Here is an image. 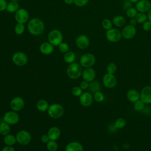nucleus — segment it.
Listing matches in <instances>:
<instances>
[{
    "instance_id": "10",
    "label": "nucleus",
    "mask_w": 151,
    "mask_h": 151,
    "mask_svg": "<svg viewBox=\"0 0 151 151\" xmlns=\"http://www.w3.org/2000/svg\"><path fill=\"white\" fill-rule=\"evenodd\" d=\"M122 37L126 40H130L134 37L136 34V29L134 26L128 24L124 26L122 31Z\"/></svg>"
},
{
    "instance_id": "7",
    "label": "nucleus",
    "mask_w": 151,
    "mask_h": 151,
    "mask_svg": "<svg viewBox=\"0 0 151 151\" xmlns=\"http://www.w3.org/2000/svg\"><path fill=\"white\" fill-rule=\"evenodd\" d=\"M80 62L81 65L85 68L91 67L96 62V58L93 54L86 53L81 56Z\"/></svg>"
},
{
    "instance_id": "32",
    "label": "nucleus",
    "mask_w": 151,
    "mask_h": 151,
    "mask_svg": "<svg viewBox=\"0 0 151 151\" xmlns=\"http://www.w3.org/2000/svg\"><path fill=\"white\" fill-rule=\"evenodd\" d=\"M101 26L104 29L107 31L112 28V27H113L112 21H111L108 18H105L101 22Z\"/></svg>"
},
{
    "instance_id": "11",
    "label": "nucleus",
    "mask_w": 151,
    "mask_h": 151,
    "mask_svg": "<svg viewBox=\"0 0 151 151\" xmlns=\"http://www.w3.org/2000/svg\"><path fill=\"white\" fill-rule=\"evenodd\" d=\"M102 81L104 86L108 88H113L117 84V79L115 76L108 73L104 75Z\"/></svg>"
},
{
    "instance_id": "50",
    "label": "nucleus",
    "mask_w": 151,
    "mask_h": 151,
    "mask_svg": "<svg viewBox=\"0 0 151 151\" xmlns=\"http://www.w3.org/2000/svg\"><path fill=\"white\" fill-rule=\"evenodd\" d=\"M64 1L66 4H68V5L74 3V0H64Z\"/></svg>"
},
{
    "instance_id": "28",
    "label": "nucleus",
    "mask_w": 151,
    "mask_h": 151,
    "mask_svg": "<svg viewBox=\"0 0 151 151\" xmlns=\"http://www.w3.org/2000/svg\"><path fill=\"white\" fill-rule=\"evenodd\" d=\"M4 142L5 144L7 146H12L14 145L17 141L16 137L12 134H8L5 136L4 138Z\"/></svg>"
},
{
    "instance_id": "51",
    "label": "nucleus",
    "mask_w": 151,
    "mask_h": 151,
    "mask_svg": "<svg viewBox=\"0 0 151 151\" xmlns=\"http://www.w3.org/2000/svg\"><path fill=\"white\" fill-rule=\"evenodd\" d=\"M131 2H132L133 4V3H134V4H136V2H137L139 1H140V0H129Z\"/></svg>"
},
{
    "instance_id": "41",
    "label": "nucleus",
    "mask_w": 151,
    "mask_h": 151,
    "mask_svg": "<svg viewBox=\"0 0 151 151\" xmlns=\"http://www.w3.org/2000/svg\"><path fill=\"white\" fill-rule=\"evenodd\" d=\"M142 28L145 31H150L151 30V22L149 20L146 21L142 24Z\"/></svg>"
},
{
    "instance_id": "53",
    "label": "nucleus",
    "mask_w": 151,
    "mask_h": 151,
    "mask_svg": "<svg viewBox=\"0 0 151 151\" xmlns=\"http://www.w3.org/2000/svg\"><path fill=\"white\" fill-rule=\"evenodd\" d=\"M150 74H151V68H150Z\"/></svg>"
},
{
    "instance_id": "54",
    "label": "nucleus",
    "mask_w": 151,
    "mask_h": 151,
    "mask_svg": "<svg viewBox=\"0 0 151 151\" xmlns=\"http://www.w3.org/2000/svg\"><path fill=\"white\" fill-rule=\"evenodd\" d=\"M123 1H127V0H123Z\"/></svg>"
},
{
    "instance_id": "38",
    "label": "nucleus",
    "mask_w": 151,
    "mask_h": 151,
    "mask_svg": "<svg viewBox=\"0 0 151 151\" xmlns=\"http://www.w3.org/2000/svg\"><path fill=\"white\" fill-rule=\"evenodd\" d=\"M71 93L76 97H80L83 93V89L80 86H75L72 88Z\"/></svg>"
},
{
    "instance_id": "12",
    "label": "nucleus",
    "mask_w": 151,
    "mask_h": 151,
    "mask_svg": "<svg viewBox=\"0 0 151 151\" xmlns=\"http://www.w3.org/2000/svg\"><path fill=\"white\" fill-rule=\"evenodd\" d=\"M140 99L146 104L151 103V86H145L140 93Z\"/></svg>"
},
{
    "instance_id": "14",
    "label": "nucleus",
    "mask_w": 151,
    "mask_h": 151,
    "mask_svg": "<svg viewBox=\"0 0 151 151\" xmlns=\"http://www.w3.org/2000/svg\"><path fill=\"white\" fill-rule=\"evenodd\" d=\"M24 101L20 97H15L13 98L10 102V107L12 110L19 111L24 107Z\"/></svg>"
},
{
    "instance_id": "20",
    "label": "nucleus",
    "mask_w": 151,
    "mask_h": 151,
    "mask_svg": "<svg viewBox=\"0 0 151 151\" xmlns=\"http://www.w3.org/2000/svg\"><path fill=\"white\" fill-rule=\"evenodd\" d=\"M126 97L129 101L134 103L140 100V93L135 89H130L127 91Z\"/></svg>"
},
{
    "instance_id": "1",
    "label": "nucleus",
    "mask_w": 151,
    "mask_h": 151,
    "mask_svg": "<svg viewBox=\"0 0 151 151\" xmlns=\"http://www.w3.org/2000/svg\"><path fill=\"white\" fill-rule=\"evenodd\" d=\"M28 30L29 33L34 35H39L44 31V24L39 18H32L28 23Z\"/></svg>"
},
{
    "instance_id": "47",
    "label": "nucleus",
    "mask_w": 151,
    "mask_h": 151,
    "mask_svg": "<svg viewBox=\"0 0 151 151\" xmlns=\"http://www.w3.org/2000/svg\"><path fill=\"white\" fill-rule=\"evenodd\" d=\"M1 151H15V149L12 146H6L3 147Z\"/></svg>"
},
{
    "instance_id": "17",
    "label": "nucleus",
    "mask_w": 151,
    "mask_h": 151,
    "mask_svg": "<svg viewBox=\"0 0 151 151\" xmlns=\"http://www.w3.org/2000/svg\"><path fill=\"white\" fill-rule=\"evenodd\" d=\"M80 104L84 107H89L93 101V97L88 92L83 93L79 98Z\"/></svg>"
},
{
    "instance_id": "44",
    "label": "nucleus",
    "mask_w": 151,
    "mask_h": 151,
    "mask_svg": "<svg viewBox=\"0 0 151 151\" xmlns=\"http://www.w3.org/2000/svg\"><path fill=\"white\" fill-rule=\"evenodd\" d=\"M7 2L6 0H0V11L6 9L7 6Z\"/></svg>"
},
{
    "instance_id": "9",
    "label": "nucleus",
    "mask_w": 151,
    "mask_h": 151,
    "mask_svg": "<svg viewBox=\"0 0 151 151\" xmlns=\"http://www.w3.org/2000/svg\"><path fill=\"white\" fill-rule=\"evenodd\" d=\"M19 117L18 114L15 111H8L4 114L3 117L4 122L10 125L17 124L19 121Z\"/></svg>"
},
{
    "instance_id": "16",
    "label": "nucleus",
    "mask_w": 151,
    "mask_h": 151,
    "mask_svg": "<svg viewBox=\"0 0 151 151\" xmlns=\"http://www.w3.org/2000/svg\"><path fill=\"white\" fill-rule=\"evenodd\" d=\"M77 47L81 50L87 48L90 45V40L87 36L81 34L78 36L76 40Z\"/></svg>"
},
{
    "instance_id": "19",
    "label": "nucleus",
    "mask_w": 151,
    "mask_h": 151,
    "mask_svg": "<svg viewBox=\"0 0 151 151\" xmlns=\"http://www.w3.org/2000/svg\"><path fill=\"white\" fill-rule=\"evenodd\" d=\"M40 50L43 54L49 55L54 51V45L49 42H43L40 46Z\"/></svg>"
},
{
    "instance_id": "45",
    "label": "nucleus",
    "mask_w": 151,
    "mask_h": 151,
    "mask_svg": "<svg viewBox=\"0 0 151 151\" xmlns=\"http://www.w3.org/2000/svg\"><path fill=\"white\" fill-rule=\"evenodd\" d=\"M88 86H89V82L86 81H85V80L82 81L80 83V87L83 90H86V89L88 88Z\"/></svg>"
},
{
    "instance_id": "6",
    "label": "nucleus",
    "mask_w": 151,
    "mask_h": 151,
    "mask_svg": "<svg viewBox=\"0 0 151 151\" xmlns=\"http://www.w3.org/2000/svg\"><path fill=\"white\" fill-rule=\"evenodd\" d=\"M13 63L18 66H24L28 62L27 55L23 52L18 51L14 54L12 58Z\"/></svg>"
},
{
    "instance_id": "5",
    "label": "nucleus",
    "mask_w": 151,
    "mask_h": 151,
    "mask_svg": "<svg viewBox=\"0 0 151 151\" xmlns=\"http://www.w3.org/2000/svg\"><path fill=\"white\" fill-rule=\"evenodd\" d=\"M106 38L110 42H117L122 38V32L119 29L112 28L106 31Z\"/></svg>"
},
{
    "instance_id": "21",
    "label": "nucleus",
    "mask_w": 151,
    "mask_h": 151,
    "mask_svg": "<svg viewBox=\"0 0 151 151\" xmlns=\"http://www.w3.org/2000/svg\"><path fill=\"white\" fill-rule=\"evenodd\" d=\"M61 132L60 129L58 127L53 126L51 127L48 131V136L50 138V140H56L60 136Z\"/></svg>"
},
{
    "instance_id": "39",
    "label": "nucleus",
    "mask_w": 151,
    "mask_h": 151,
    "mask_svg": "<svg viewBox=\"0 0 151 151\" xmlns=\"http://www.w3.org/2000/svg\"><path fill=\"white\" fill-rule=\"evenodd\" d=\"M94 97V99L95 100V101H97V102H99V103L102 102L104 99V94L101 92H100V91L94 93V97Z\"/></svg>"
},
{
    "instance_id": "22",
    "label": "nucleus",
    "mask_w": 151,
    "mask_h": 151,
    "mask_svg": "<svg viewBox=\"0 0 151 151\" xmlns=\"http://www.w3.org/2000/svg\"><path fill=\"white\" fill-rule=\"evenodd\" d=\"M65 151H83V147L80 143L71 142L67 144Z\"/></svg>"
},
{
    "instance_id": "2",
    "label": "nucleus",
    "mask_w": 151,
    "mask_h": 151,
    "mask_svg": "<svg viewBox=\"0 0 151 151\" xmlns=\"http://www.w3.org/2000/svg\"><path fill=\"white\" fill-rule=\"evenodd\" d=\"M81 65L76 63L70 64L67 68V74L71 79H77L82 75Z\"/></svg>"
},
{
    "instance_id": "35",
    "label": "nucleus",
    "mask_w": 151,
    "mask_h": 151,
    "mask_svg": "<svg viewBox=\"0 0 151 151\" xmlns=\"http://www.w3.org/2000/svg\"><path fill=\"white\" fill-rule=\"evenodd\" d=\"M138 11L136 9V8H134V7H131L129 9H127L126 11V15L130 18H134L136 17V15H137Z\"/></svg>"
},
{
    "instance_id": "49",
    "label": "nucleus",
    "mask_w": 151,
    "mask_h": 151,
    "mask_svg": "<svg viewBox=\"0 0 151 151\" xmlns=\"http://www.w3.org/2000/svg\"><path fill=\"white\" fill-rule=\"evenodd\" d=\"M147 20H149V21H150L151 22V8L147 12Z\"/></svg>"
},
{
    "instance_id": "33",
    "label": "nucleus",
    "mask_w": 151,
    "mask_h": 151,
    "mask_svg": "<svg viewBox=\"0 0 151 151\" xmlns=\"http://www.w3.org/2000/svg\"><path fill=\"white\" fill-rule=\"evenodd\" d=\"M25 31V26L22 23H17L14 27V31L17 35H21Z\"/></svg>"
},
{
    "instance_id": "37",
    "label": "nucleus",
    "mask_w": 151,
    "mask_h": 151,
    "mask_svg": "<svg viewBox=\"0 0 151 151\" xmlns=\"http://www.w3.org/2000/svg\"><path fill=\"white\" fill-rule=\"evenodd\" d=\"M145 104L140 99L134 103V109L135 110L138 111H142L145 108Z\"/></svg>"
},
{
    "instance_id": "4",
    "label": "nucleus",
    "mask_w": 151,
    "mask_h": 151,
    "mask_svg": "<svg viewBox=\"0 0 151 151\" xmlns=\"http://www.w3.org/2000/svg\"><path fill=\"white\" fill-rule=\"evenodd\" d=\"M48 40L49 42L52 45H59V44L63 42V34L60 31L53 29L48 34Z\"/></svg>"
},
{
    "instance_id": "24",
    "label": "nucleus",
    "mask_w": 151,
    "mask_h": 151,
    "mask_svg": "<svg viewBox=\"0 0 151 151\" xmlns=\"http://www.w3.org/2000/svg\"><path fill=\"white\" fill-rule=\"evenodd\" d=\"M37 107L39 111L44 112L48 110V109L49 107V104L46 100L42 99L38 101L37 103Z\"/></svg>"
},
{
    "instance_id": "36",
    "label": "nucleus",
    "mask_w": 151,
    "mask_h": 151,
    "mask_svg": "<svg viewBox=\"0 0 151 151\" xmlns=\"http://www.w3.org/2000/svg\"><path fill=\"white\" fill-rule=\"evenodd\" d=\"M117 65L114 63H110L108 64L106 67V70L108 73L114 74L117 71Z\"/></svg>"
},
{
    "instance_id": "48",
    "label": "nucleus",
    "mask_w": 151,
    "mask_h": 151,
    "mask_svg": "<svg viewBox=\"0 0 151 151\" xmlns=\"http://www.w3.org/2000/svg\"><path fill=\"white\" fill-rule=\"evenodd\" d=\"M137 21L136 20V19L134 18H130V21H129V24L131 25H133V26H134L137 24Z\"/></svg>"
},
{
    "instance_id": "31",
    "label": "nucleus",
    "mask_w": 151,
    "mask_h": 151,
    "mask_svg": "<svg viewBox=\"0 0 151 151\" xmlns=\"http://www.w3.org/2000/svg\"><path fill=\"white\" fill-rule=\"evenodd\" d=\"M126 120L123 117H119L116 120L114 124V126L116 129H122L126 126Z\"/></svg>"
},
{
    "instance_id": "42",
    "label": "nucleus",
    "mask_w": 151,
    "mask_h": 151,
    "mask_svg": "<svg viewBox=\"0 0 151 151\" xmlns=\"http://www.w3.org/2000/svg\"><path fill=\"white\" fill-rule=\"evenodd\" d=\"M89 0H74V4L79 7H82L87 4Z\"/></svg>"
},
{
    "instance_id": "29",
    "label": "nucleus",
    "mask_w": 151,
    "mask_h": 151,
    "mask_svg": "<svg viewBox=\"0 0 151 151\" xmlns=\"http://www.w3.org/2000/svg\"><path fill=\"white\" fill-rule=\"evenodd\" d=\"M19 9V4L18 2L15 1H11L8 4L6 10L10 13H13L17 12Z\"/></svg>"
},
{
    "instance_id": "8",
    "label": "nucleus",
    "mask_w": 151,
    "mask_h": 151,
    "mask_svg": "<svg viewBox=\"0 0 151 151\" xmlns=\"http://www.w3.org/2000/svg\"><path fill=\"white\" fill-rule=\"evenodd\" d=\"M16 139L19 144L21 145H27L31 142V136L28 132L22 130L18 132L16 136Z\"/></svg>"
},
{
    "instance_id": "25",
    "label": "nucleus",
    "mask_w": 151,
    "mask_h": 151,
    "mask_svg": "<svg viewBox=\"0 0 151 151\" xmlns=\"http://www.w3.org/2000/svg\"><path fill=\"white\" fill-rule=\"evenodd\" d=\"M10 126L9 124L5 122L0 123V134L2 136H6L10 132Z\"/></svg>"
},
{
    "instance_id": "3",
    "label": "nucleus",
    "mask_w": 151,
    "mask_h": 151,
    "mask_svg": "<svg viewBox=\"0 0 151 151\" xmlns=\"http://www.w3.org/2000/svg\"><path fill=\"white\" fill-rule=\"evenodd\" d=\"M47 112L51 117L53 119H58L63 115L64 110L61 104L54 103L49 106Z\"/></svg>"
},
{
    "instance_id": "15",
    "label": "nucleus",
    "mask_w": 151,
    "mask_h": 151,
    "mask_svg": "<svg viewBox=\"0 0 151 151\" xmlns=\"http://www.w3.org/2000/svg\"><path fill=\"white\" fill-rule=\"evenodd\" d=\"M135 8L138 12L146 13L151 8V2L149 0H140L136 3Z\"/></svg>"
},
{
    "instance_id": "34",
    "label": "nucleus",
    "mask_w": 151,
    "mask_h": 151,
    "mask_svg": "<svg viewBox=\"0 0 151 151\" xmlns=\"http://www.w3.org/2000/svg\"><path fill=\"white\" fill-rule=\"evenodd\" d=\"M47 148L48 151H56L58 149V145L55 140H50L47 143Z\"/></svg>"
},
{
    "instance_id": "52",
    "label": "nucleus",
    "mask_w": 151,
    "mask_h": 151,
    "mask_svg": "<svg viewBox=\"0 0 151 151\" xmlns=\"http://www.w3.org/2000/svg\"><path fill=\"white\" fill-rule=\"evenodd\" d=\"M19 0H11V1H15V2H18Z\"/></svg>"
},
{
    "instance_id": "30",
    "label": "nucleus",
    "mask_w": 151,
    "mask_h": 151,
    "mask_svg": "<svg viewBox=\"0 0 151 151\" xmlns=\"http://www.w3.org/2000/svg\"><path fill=\"white\" fill-rule=\"evenodd\" d=\"M134 18L136 19L138 24H142L143 22H145L147 20V14L146 13L140 12H137Z\"/></svg>"
},
{
    "instance_id": "46",
    "label": "nucleus",
    "mask_w": 151,
    "mask_h": 151,
    "mask_svg": "<svg viewBox=\"0 0 151 151\" xmlns=\"http://www.w3.org/2000/svg\"><path fill=\"white\" fill-rule=\"evenodd\" d=\"M41 140L42 143H47L50 140V138L48 134H43L41 137Z\"/></svg>"
},
{
    "instance_id": "26",
    "label": "nucleus",
    "mask_w": 151,
    "mask_h": 151,
    "mask_svg": "<svg viewBox=\"0 0 151 151\" xmlns=\"http://www.w3.org/2000/svg\"><path fill=\"white\" fill-rule=\"evenodd\" d=\"M64 60L67 63H68V64H71L74 63V61L76 60L75 53L71 51H68V52L64 53Z\"/></svg>"
},
{
    "instance_id": "43",
    "label": "nucleus",
    "mask_w": 151,
    "mask_h": 151,
    "mask_svg": "<svg viewBox=\"0 0 151 151\" xmlns=\"http://www.w3.org/2000/svg\"><path fill=\"white\" fill-rule=\"evenodd\" d=\"M132 4H133L132 2H131L129 0H127V1H124V2L123 3L122 6H123V9H124L126 11L127 9H129V8H130L133 6Z\"/></svg>"
},
{
    "instance_id": "23",
    "label": "nucleus",
    "mask_w": 151,
    "mask_h": 151,
    "mask_svg": "<svg viewBox=\"0 0 151 151\" xmlns=\"http://www.w3.org/2000/svg\"><path fill=\"white\" fill-rule=\"evenodd\" d=\"M112 22L114 25L117 27H122L126 23V19L122 15H117L114 16L112 19Z\"/></svg>"
},
{
    "instance_id": "27",
    "label": "nucleus",
    "mask_w": 151,
    "mask_h": 151,
    "mask_svg": "<svg viewBox=\"0 0 151 151\" xmlns=\"http://www.w3.org/2000/svg\"><path fill=\"white\" fill-rule=\"evenodd\" d=\"M100 87H101L100 84L97 81L93 80V81L90 82V83H89L88 89L91 92H92L93 93L99 91L100 90Z\"/></svg>"
},
{
    "instance_id": "13",
    "label": "nucleus",
    "mask_w": 151,
    "mask_h": 151,
    "mask_svg": "<svg viewBox=\"0 0 151 151\" xmlns=\"http://www.w3.org/2000/svg\"><path fill=\"white\" fill-rule=\"evenodd\" d=\"M29 18L28 11L24 8H19L15 12V19L18 23H25Z\"/></svg>"
},
{
    "instance_id": "18",
    "label": "nucleus",
    "mask_w": 151,
    "mask_h": 151,
    "mask_svg": "<svg viewBox=\"0 0 151 151\" xmlns=\"http://www.w3.org/2000/svg\"><path fill=\"white\" fill-rule=\"evenodd\" d=\"M82 77L84 80L91 82L94 80L96 76V71L91 67L86 68L82 73Z\"/></svg>"
},
{
    "instance_id": "40",
    "label": "nucleus",
    "mask_w": 151,
    "mask_h": 151,
    "mask_svg": "<svg viewBox=\"0 0 151 151\" xmlns=\"http://www.w3.org/2000/svg\"><path fill=\"white\" fill-rule=\"evenodd\" d=\"M59 50L61 52L65 53L69 51V45L65 43L62 42L59 44Z\"/></svg>"
}]
</instances>
